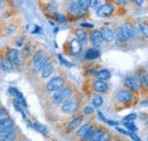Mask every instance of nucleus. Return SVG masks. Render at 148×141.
I'll return each mask as SVG.
<instances>
[{"instance_id":"9","label":"nucleus","mask_w":148,"mask_h":141,"mask_svg":"<svg viewBox=\"0 0 148 141\" xmlns=\"http://www.w3.org/2000/svg\"><path fill=\"white\" fill-rule=\"evenodd\" d=\"M124 84L127 88H129L132 91H138L140 89V86H141L139 80L134 76H127L124 80Z\"/></svg>"},{"instance_id":"35","label":"nucleus","mask_w":148,"mask_h":141,"mask_svg":"<svg viewBox=\"0 0 148 141\" xmlns=\"http://www.w3.org/2000/svg\"><path fill=\"white\" fill-rule=\"evenodd\" d=\"M54 17L57 22H59V23H65L66 22V17L64 16V15H62V14H58V13H56L55 15H54Z\"/></svg>"},{"instance_id":"41","label":"nucleus","mask_w":148,"mask_h":141,"mask_svg":"<svg viewBox=\"0 0 148 141\" xmlns=\"http://www.w3.org/2000/svg\"><path fill=\"white\" fill-rule=\"evenodd\" d=\"M81 27H88V29H93V25L90 23H81Z\"/></svg>"},{"instance_id":"38","label":"nucleus","mask_w":148,"mask_h":141,"mask_svg":"<svg viewBox=\"0 0 148 141\" xmlns=\"http://www.w3.org/2000/svg\"><path fill=\"white\" fill-rule=\"evenodd\" d=\"M92 113H93L92 107H90V106H86V107L83 108V114H84V115H90V114H92Z\"/></svg>"},{"instance_id":"28","label":"nucleus","mask_w":148,"mask_h":141,"mask_svg":"<svg viewBox=\"0 0 148 141\" xmlns=\"http://www.w3.org/2000/svg\"><path fill=\"white\" fill-rule=\"evenodd\" d=\"M32 50H33L32 44H26V46H24V47H23V57H24V58L30 57L31 53H32Z\"/></svg>"},{"instance_id":"23","label":"nucleus","mask_w":148,"mask_h":141,"mask_svg":"<svg viewBox=\"0 0 148 141\" xmlns=\"http://www.w3.org/2000/svg\"><path fill=\"white\" fill-rule=\"evenodd\" d=\"M92 127V125L90 123H86L83 124L81 127H79L77 129V132H76V134H77V137H80V138H83V136L88 132V130L89 129H91Z\"/></svg>"},{"instance_id":"33","label":"nucleus","mask_w":148,"mask_h":141,"mask_svg":"<svg viewBox=\"0 0 148 141\" xmlns=\"http://www.w3.org/2000/svg\"><path fill=\"white\" fill-rule=\"evenodd\" d=\"M97 141H111V134H110L108 132L104 131V132H103V134L98 138V140Z\"/></svg>"},{"instance_id":"19","label":"nucleus","mask_w":148,"mask_h":141,"mask_svg":"<svg viewBox=\"0 0 148 141\" xmlns=\"http://www.w3.org/2000/svg\"><path fill=\"white\" fill-rule=\"evenodd\" d=\"M75 33H76V39L80 41L81 44H84V43L88 42V35H87L86 31L83 29H77Z\"/></svg>"},{"instance_id":"21","label":"nucleus","mask_w":148,"mask_h":141,"mask_svg":"<svg viewBox=\"0 0 148 141\" xmlns=\"http://www.w3.org/2000/svg\"><path fill=\"white\" fill-rule=\"evenodd\" d=\"M95 76L97 77V80L106 81V80H108V79L111 77V73H110V70H100L95 73Z\"/></svg>"},{"instance_id":"20","label":"nucleus","mask_w":148,"mask_h":141,"mask_svg":"<svg viewBox=\"0 0 148 141\" xmlns=\"http://www.w3.org/2000/svg\"><path fill=\"white\" fill-rule=\"evenodd\" d=\"M10 127H14V121L9 116L3 120H0V130H6Z\"/></svg>"},{"instance_id":"1","label":"nucleus","mask_w":148,"mask_h":141,"mask_svg":"<svg viewBox=\"0 0 148 141\" xmlns=\"http://www.w3.org/2000/svg\"><path fill=\"white\" fill-rule=\"evenodd\" d=\"M137 36V31L133 27V25H131L130 23H123L119 30L117 33V39L120 41H129L133 40Z\"/></svg>"},{"instance_id":"4","label":"nucleus","mask_w":148,"mask_h":141,"mask_svg":"<svg viewBox=\"0 0 148 141\" xmlns=\"http://www.w3.org/2000/svg\"><path fill=\"white\" fill-rule=\"evenodd\" d=\"M65 80L63 76H54L48 83H47V91L48 92H56L59 89H62L64 87Z\"/></svg>"},{"instance_id":"27","label":"nucleus","mask_w":148,"mask_h":141,"mask_svg":"<svg viewBox=\"0 0 148 141\" xmlns=\"http://www.w3.org/2000/svg\"><path fill=\"white\" fill-rule=\"evenodd\" d=\"M104 130L103 129H93L92 130V134H91V138H90V141H97L98 138L103 134Z\"/></svg>"},{"instance_id":"31","label":"nucleus","mask_w":148,"mask_h":141,"mask_svg":"<svg viewBox=\"0 0 148 141\" xmlns=\"http://www.w3.org/2000/svg\"><path fill=\"white\" fill-rule=\"evenodd\" d=\"M139 30H140V32L145 35L146 38H148V24L147 23L141 22V23L139 24Z\"/></svg>"},{"instance_id":"42","label":"nucleus","mask_w":148,"mask_h":141,"mask_svg":"<svg viewBox=\"0 0 148 141\" xmlns=\"http://www.w3.org/2000/svg\"><path fill=\"white\" fill-rule=\"evenodd\" d=\"M136 5H138V6H143L144 5V2H145V0H132Z\"/></svg>"},{"instance_id":"15","label":"nucleus","mask_w":148,"mask_h":141,"mask_svg":"<svg viewBox=\"0 0 148 141\" xmlns=\"http://www.w3.org/2000/svg\"><path fill=\"white\" fill-rule=\"evenodd\" d=\"M100 32H101V35H103L104 40H106L108 42H111V41H113L115 39L114 31H113V29L110 27V26H103L101 30H100Z\"/></svg>"},{"instance_id":"16","label":"nucleus","mask_w":148,"mask_h":141,"mask_svg":"<svg viewBox=\"0 0 148 141\" xmlns=\"http://www.w3.org/2000/svg\"><path fill=\"white\" fill-rule=\"evenodd\" d=\"M82 50V44L80 43V41L77 39H73L70 43V51L72 56H77Z\"/></svg>"},{"instance_id":"13","label":"nucleus","mask_w":148,"mask_h":141,"mask_svg":"<svg viewBox=\"0 0 148 141\" xmlns=\"http://www.w3.org/2000/svg\"><path fill=\"white\" fill-rule=\"evenodd\" d=\"M54 72H55V65H54V63H51V62L49 60V62L42 67V70H40V73H41V77L47 79V77H49Z\"/></svg>"},{"instance_id":"11","label":"nucleus","mask_w":148,"mask_h":141,"mask_svg":"<svg viewBox=\"0 0 148 141\" xmlns=\"http://www.w3.org/2000/svg\"><path fill=\"white\" fill-rule=\"evenodd\" d=\"M8 91H9V93L12 94V96H14L15 98H16V101L19 103L22 106H24V107H26L27 104H26V100H25V98H24V96H23V93L17 90L16 88H14V87H10V88L8 89Z\"/></svg>"},{"instance_id":"5","label":"nucleus","mask_w":148,"mask_h":141,"mask_svg":"<svg viewBox=\"0 0 148 141\" xmlns=\"http://www.w3.org/2000/svg\"><path fill=\"white\" fill-rule=\"evenodd\" d=\"M114 10H115V7L113 3H105V5L97 8L96 14L99 17H108L114 13Z\"/></svg>"},{"instance_id":"40","label":"nucleus","mask_w":148,"mask_h":141,"mask_svg":"<svg viewBox=\"0 0 148 141\" xmlns=\"http://www.w3.org/2000/svg\"><path fill=\"white\" fill-rule=\"evenodd\" d=\"M129 137H131L134 141H141L140 139H139V137H138L137 134H134L133 132H129Z\"/></svg>"},{"instance_id":"10","label":"nucleus","mask_w":148,"mask_h":141,"mask_svg":"<svg viewBox=\"0 0 148 141\" xmlns=\"http://www.w3.org/2000/svg\"><path fill=\"white\" fill-rule=\"evenodd\" d=\"M90 40H91V43L93 44L95 48H98L103 44L104 42V38L101 35V32L98 31V30H93L90 35Z\"/></svg>"},{"instance_id":"26","label":"nucleus","mask_w":148,"mask_h":141,"mask_svg":"<svg viewBox=\"0 0 148 141\" xmlns=\"http://www.w3.org/2000/svg\"><path fill=\"white\" fill-rule=\"evenodd\" d=\"M91 101H92V105L95 107H100V106L104 104V99H103V97L101 96H99V94H97V96H95L92 97V99H91Z\"/></svg>"},{"instance_id":"43","label":"nucleus","mask_w":148,"mask_h":141,"mask_svg":"<svg viewBox=\"0 0 148 141\" xmlns=\"http://www.w3.org/2000/svg\"><path fill=\"white\" fill-rule=\"evenodd\" d=\"M54 9H55V5H49L47 7V10L48 12H54Z\"/></svg>"},{"instance_id":"49","label":"nucleus","mask_w":148,"mask_h":141,"mask_svg":"<svg viewBox=\"0 0 148 141\" xmlns=\"http://www.w3.org/2000/svg\"><path fill=\"white\" fill-rule=\"evenodd\" d=\"M14 141H15V140H14Z\"/></svg>"},{"instance_id":"37","label":"nucleus","mask_w":148,"mask_h":141,"mask_svg":"<svg viewBox=\"0 0 148 141\" xmlns=\"http://www.w3.org/2000/svg\"><path fill=\"white\" fill-rule=\"evenodd\" d=\"M92 130H93L92 127H91V129H89V130H88V132H87V133L83 136V138H82V139H83L84 141H90L91 134H92Z\"/></svg>"},{"instance_id":"48","label":"nucleus","mask_w":148,"mask_h":141,"mask_svg":"<svg viewBox=\"0 0 148 141\" xmlns=\"http://www.w3.org/2000/svg\"><path fill=\"white\" fill-rule=\"evenodd\" d=\"M147 141H148V136H147Z\"/></svg>"},{"instance_id":"2","label":"nucleus","mask_w":148,"mask_h":141,"mask_svg":"<svg viewBox=\"0 0 148 141\" xmlns=\"http://www.w3.org/2000/svg\"><path fill=\"white\" fill-rule=\"evenodd\" d=\"M72 93H73V91H72L71 88H67L66 87V88L59 89L58 91H56L55 93H54V96L51 98L53 104H55V105L63 104L64 101H66L67 99H70L72 97Z\"/></svg>"},{"instance_id":"30","label":"nucleus","mask_w":148,"mask_h":141,"mask_svg":"<svg viewBox=\"0 0 148 141\" xmlns=\"http://www.w3.org/2000/svg\"><path fill=\"white\" fill-rule=\"evenodd\" d=\"M139 82H140V84H143V86H146L148 83V74L146 72H141L140 74H139Z\"/></svg>"},{"instance_id":"7","label":"nucleus","mask_w":148,"mask_h":141,"mask_svg":"<svg viewBox=\"0 0 148 141\" xmlns=\"http://www.w3.org/2000/svg\"><path fill=\"white\" fill-rule=\"evenodd\" d=\"M116 98L120 103L122 104H129L133 100V94L132 92H130L129 90H125V89H121L117 94H116Z\"/></svg>"},{"instance_id":"6","label":"nucleus","mask_w":148,"mask_h":141,"mask_svg":"<svg viewBox=\"0 0 148 141\" xmlns=\"http://www.w3.org/2000/svg\"><path fill=\"white\" fill-rule=\"evenodd\" d=\"M17 132L14 127L0 130V141H14L16 139Z\"/></svg>"},{"instance_id":"44","label":"nucleus","mask_w":148,"mask_h":141,"mask_svg":"<svg viewBox=\"0 0 148 141\" xmlns=\"http://www.w3.org/2000/svg\"><path fill=\"white\" fill-rule=\"evenodd\" d=\"M117 1H119L121 5H127V3H128V0H117Z\"/></svg>"},{"instance_id":"8","label":"nucleus","mask_w":148,"mask_h":141,"mask_svg":"<svg viewBox=\"0 0 148 141\" xmlns=\"http://www.w3.org/2000/svg\"><path fill=\"white\" fill-rule=\"evenodd\" d=\"M6 58L14 65V64H21L22 63V58H21V53L16 48H10L7 50L6 53Z\"/></svg>"},{"instance_id":"25","label":"nucleus","mask_w":148,"mask_h":141,"mask_svg":"<svg viewBox=\"0 0 148 141\" xmlns=\"http://www.w3.org/2000/svg\"><path fill=\"white\" fill-rule=\"evenodd\" d=\"M77 3L80 5V7L83 10H87L90 8V6L92 5V0H77Z\"/></svg>"},{"instance_id":"39","label":"nucleus","mask_w":148,"mask_h":141,"mask_svg":"<svg viewBox=\"0 0 148 141\" xmlns=\"http://www.w3.org/2000/svg\"><path fill=\"white\" fill-rule=\"evenodd\" d=\"M25 41H26V39H25V36H23V38H21L18 41L16 42V46L17 47H23L24 46V43H25Z\"/></svg>"},{"instance_id":"34","label":"nucleus","mask_w":148,"mask_h":141,"mask_svg":"<svg viewBox=\"0 0 148 141\" xmlns=\"http://www.w3.org/2000/svg\"><path fill=\"white\" fill-rule=\"evenodd\" d=\"M136 118H137V114L132 113V114H129V115H127V116L123 118V121H122V122H133Z\"/></svg>"},{"instance_id":"45","label":"nucleus","mask_w":148,"mask_h":141,"mask_svg":"<svg viewBox=\"0 0 148 141\" xmlns=\"http://www.w3.org/2000/svg\"><path fill=\"white\" fill-rule=\"evenodd\" d=\"M140 105H141V106H148V101H143Z\"/></svg>"},{"instance_id":"29","label":"nucleus","mask_w":148,"mask_h":141,"mask_svg":"<svg viewBox=\"0 0 148 141\" xmlns=\"http://www.w3.org/2000/svg\"><path fill=\"white\" fill-rule=\"evenodd\" d=\"M122 124L129 130L130 132H137L138 131V127H137V125L133 123V122H122Z\"/></svg>"},{"instance_id":"32","label":"nucleus","mask_w":148,"mask_h":141,"mask_svg":"<svg viewBox=\"0 0 148 141\" xmlns=\"http://www.w3.org/2000/svg\"><path fill=\"white\" fill-rule=\"evenodd\" d=\"M57 57H58V60H59L60 64H63V65H65V66H67V67H72V66H73V64H71L70 62H67L62 55H57Z\"/></svg>"},{"instance_id":"47","label":"nucleus","mask_w":148,"mask_h":141,"mask_svg":"<svg viewBox=\"0 0 148 141\" xmlns=\"http://www.w3.org/2000/svg\"><path fill=\"white\" fill-rule=\"evenodd\" d=\"M115 141H122V140H115Z\"/></svg>"},{"instance_id":"24","label":"nucleus","mask_w":148,"mask_h":141,"mask_svg":"<svg viewBox=\"0 0 148 141\" xmlns=\"http://www.w3.org/2000/svg\"><path fill=\"white\" fill-rule=\"evenodd\" d=\"M29 126L36 129L38 132H40V133H42V134H47V133H48L47 126H45V125H42V124H40V123H34L33 125H29Z\"/></svg>"},{"instance_id":"18","label":"nucleus","mask_w":148,"mask_h":141,"mask_svg":"<svg viewBox=\"0 0 148 141\" xmlns=\"http://www.w3.org/2000/svg\"><path fill=\"white\" fill-rule=\"evenodd\" d=\"M99 56H100V51H99L98 48H90V49H88L86 51V53H84V59H87V60H93V59L98 58Z\"/></svg>"},{"instance_id":"17","label":"nucleus","mask_w":148,"mask_h":141,"mask_svg":"<svg viewBox=\"0 0 148 141\" xmlns=\"http://www.w3.org/2000/svg\"><path fill=\"white\" fill-rule=\"evenodd\" d=\"M67 9H69L70 14H72L74 16H81V15H83L84 12H86V10H83V9L80 7V5H79L77 2H72V3H70Z\"/></svg>"},{"instance_id":"14","label":"nucleus","mask_w":148,"mask_h":141,"mask_svg":"<svg viewBox=\"0 0 148 141\" xmlns=\"http://www.w3.org/2000/svg\"><path fill=\"white\" fill-rule=\"evenodd\" d=\"M92 88L96 92L105 93L108 90V84L105 81H103V80H96L92 83Z\"/></svg>"},{"instance_id":"46","label":"nucleus","mask_w":148,"mask_h":141,"mask_svg":"<svg viewBox=\"0 0 148 141\" xmlns=\"http://www.w3.org/2000/svg\"><path fill=\"white\" fill-rule=\"evenodd\" d=\"M146 87H147V89H148V83H147V84H146Z\"/></svg>"},{"instance_id":"22","label":"nucleus","mask_w":148,"mask_h":141,"mask_svg":"<svg viewBox=\"0 0 148 141\" xmlns=\"http://www.w3.org/2000/svg\"><path fill=\"white\" fill-rule=\"evenodd\" d=\"M0 66H1L2 70L7 72V73L13 70V64H12L7 58H1V60H0Z\"/></svg>"},{"instance_id":"36","label":"nucleus","mask_w":148,"mask_h":141,"mask_svg":"<svg viewBox=\"0 0 148 141\" xmlns=\"http://www.w3.org/2000/svg\"><path fill=\"white\" fill-rule=\"evenodd\" d=\"M9 116V113L6 108H0V120H3Z\"/></svg>"},{"instance_id":"12","label":"nucleus","mask_w":148,"mask_h":141,"mask_svg":"<svg viewBox=\"0 0 148 141\" xmlns=\"http://www.w3.org/2000/svg\"><path fill=\"white\" fill-rule=\"evenodd\" d=\"M82 121H83V116H81V115L73 117V118L70 121V123L67 124V131H69V132H73L75 130H77V129L80 127L81 123H82Z\"/></svg>"},{"instance_id":"3","label":"nucleus","mask_w":148,"mask_h":141,"mask_svg":"<svg viewBox=\"0 0 148 141\" xmlns=\"http://www.w3.org/2000/svg\"><path fill=\"white\" fill-rule=\"evenodd\" d=\"M79 107H80L79 100H76V99H71V98H70V99H67L66 101H64V103L62 104L60 110H62L63 114L72 115V114L77 112Z\"/></svg>"}]
</instances>
